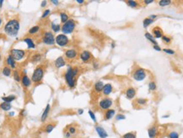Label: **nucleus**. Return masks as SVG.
Segmentation results:
<instances>
[{"label":"nucleus","mask_w":183,"mask_h":138,"mask_svg":"<svg viewBox=\"0 0 183 138\" xmlns=\"http://www.w3.org/2000/svg\"><path fill=\"white\" fill-rule=\"evenodd\" d=\"M170 4H171V1H169V0H161V1L158 2V4H159V6H161V7L169 5Z\"/></svg>","instance_id":"obj_36"},{"label":"nucleus","mask_w":183,"mask_h":138,"mask_svg":"<svg viewBox=\"0 0 183 138\" xmlns=\"http://www.w3.org/2000/svg\"><path fill=\"white\" fill-rule=\"evenodd\" d=\"M10 116H14V115H15V112H10Z\"/></svg>","instance_id":"obj_57"},{"label":"nucleus","mask_w":183,"mask_h":138,"mask_svg":"<svg viewBox=\"0 0 183 138\" xmlns=\"http://www.w3.org/2000/svg\"><path fill=\"white\" fill-rule=\"evenodd\" d=\"M39 31H40L39 26H32V27L28 31V33L30 35H35V34H37V33Z\"/></svg>","instance_id":"obj_26"},{"label":"nucleus","mask_w":183,"mask_h":138,"mask_svg":"<svg viewBox=\"0 0 183 138\" xmlns=\"http://www.w3.org/2000/svg\"><path fill=\"white\" fill-rule=\"evenodd\" d=\"M21 83L25 87H28V86H30L31 84H32V80H31L26 75H24L23 76L21 77Z\"/></svg>","instance_id":"obj_16"},{"label":"nucleus","mask_w":183,"mask_h":138,"mask_svg":"<svg viewBox=\"0 0 183 138\" xmlns=\"http://www.w3.org/2000/svg\"><path fill=\"white\" fill-rule=\"evenodd\" d=\"M54 64H55V67L58 68V69L62 68L65 65V60L64 59L63 57H59L56 60H55Z\"/></svg>","instance_id":"obj_15"},{"label":"nucleus","mask_w":183,"mask_h":138,"mask_svg":"<svg viewBox=\"0 0 183 138\" xmlns=\"http://www.w3.org/2000/svg\"><path fill=\"white\" fill-rule=\"evenodd\" d=\"M55 43L60 47H64L69 43V38L66 35L59 34L55 37Z\"/></svg>","instance_id":"obj_8"},{"label":"nucleus","mask_w":183,"mask_h":138,"mask_svg":"<svg viewBox=\"0 0 183 138\" xmlns=\"http://www.w3.org/2000/svg\"><path fill=\"white\" fill-rule=\"evenodd\" d=\"M136 95V90L133 87H129L126 92V96L128 99H132Z\"/></svg>","instance_id":"obj_20"},{"label":"nucleus","mask_w":183,"mask_h":138,"mask_svg":"<svg viewBox=\"0 0 183 138\" xmlns=\"http://www.w3.org/2000/svg\"><path fill=\"white\" fill-rule=\"evenodd\" d=\"M88 114L90 115V117H91V119H93V121L94 122V123H96V122H97V119H96L94 113H93L92 110H88Z\"/></svg>","instance_id":"obj_41"},{"label":"nucleus","mask_w":183,"mask_h":138,"mask_svg":"<svg viewBox=\"0 0 183 138\" xmlns=\"http://www.w3.org/2000/svg\"><path fill=\"white\" fill-rule=\"evenodd\" d=\"M50 14V10H46L45 11H43L42 15V19H45L46 17H48V15Z\"/></svg>","instance_id":"obj_44"},{"label":"nucleus","mask_w":183,"mask_h":138,"mask_svg":"<svg viewBox=\"0 0 183 138\" xmlns=\"http://www.w3.org/2000/svg\"><path fill=\"white\" fill-rule=\"evenodd\" d=\"M104 83H103V81H98V82H96L95 83V85H94V89H95V91L96 92H101L102 91H103V88H104Z\"/></svg>","instance_id":"obj_23"},{"label":"nucleus","mask_w":183,"mask_h":138,"mask_svg":"<svg viewBox=\"0 0 183 138\" xmlns=\"http://www.w3.org/2000/svg\"><path fill=\"white\" fill-rule=\"evenodd\" d=\"M55 128V124H48L45 127V131L46 133H50L52 132L53 129Z\"/></svg>","instance_id":"obj_30"},{"label":"nucleus","mask_w":183,"mask_h":138,"mask_svg":"<svg viewBox=\"0 0 183 138\" xmlns=\"http://www.w3.org/2000/svg\"><path fill=\"white\" fill-rule=\"evenodd\" d=\"M158 128L157 125L151 126V127L148 130L149 138H154L156 135H158Z\"/></svg>","instance_id":"obj_11"},{"label":"nucleus","mask_w":183,"mask_h":138,"mask_svg":"<svg viewBox=\"0 0 183 138\" xmlns=\"http://www.w3.org/2000/svg\"><path fill=\"white\" fill-rule=\"evenodd\" d=\"M11 56L13 57V59H15V60H17V61H20L22 59H23L24 57H25L26 55V52L24 50L22 49H14L11 50Z\"/></svg>","instance_id":"obj_7"},{"label":"nucleus","mask_w":183,"mask_h":138,"mask_svg":"<svg viewBox=\"0 0 183 138\" xmlns=\"http://www.w3.org/2000/svg\"><path fill=\"white\" fill-rule=\"evenodd\" d=\"M75 22L73 20H69L68 21H66L62 26L61 30L64 35L65 34H70L73 32V31L75 30Z\"/></svg>","instance_id":"obj_3"},{"label":"nucleus","mask_w":183,"mask_h":138,"mask_svg":"<svg viewBox=\"0 0 183 138\" xmlns=\"http://www.w3.org/2000/svg\"><path fill=\"white\" fill-rule=\"evenodd\" d=\"M153 49L157 50L158 52H160V51L162 50L161 48H160V47H158V45H153Z\"/></svg>","instance_id":"obj_48"},{"label":"nucleus","mask_w":183,"mask_h":138,"mask_svg":"<svg viewBox=\"0 0 183 138\" xmlns=\"http://www.w3.org/2000/svg\"><path fill=\"white\" fill-rule=\"evenodd\" d=\"M64 55H65V57L67 59H75V58L77 56V52L74 49H69V50L65 51Z\"/></svg>","instance_id":"obj_14"},{"label":"nucleus","mask_w":183,"mask_h":138,"mask_svg":"<svg viewBox=\"0 0 183 138\" xmlns=\"http://www.w3.org/2000/svg\"><path fill=\"white\" fill-rule=\"evenodd\" d=\"M0 59H1V54H0Z\"/></svg>","instance_id":"obj_61"},{"label":"nucleus","mask_w":183,"mask_h":138,"mask_svg":"<svg viewBox=\"0 0 183 138\" xmlns=\"http://www.w3.org/2000/svg\"><path fill=\"white\" fill-rule=\"evenodd\" d=\"M51 28H52V30L54 32H59L60 29H61V27H60V26L59 25V24H55V23H52V24H51Z\"/></svg>","instance_id":"obj_34"},{"label":"nucleus","mask_w":183,"mask_h":138,"mask_svg":"<svg viewBox=\"0 0 183 138\" xmlns=\"http://www.w3.org/2000/svg\"><path fill=\"white\" fill-rule=\"evenodd\" d=\"M145 37H146V38L148 39V41H150L152 43L154 44V45H158L157 41H156L155 38L150 34V33H148V32H146V33H145Z\"/></svg>","instance_id":"obj_24"},{"label":"nucleus","mask_w":183,"mask_h":138,"mask_svg":"<svg viewBox=\"0 0 183 138\" xmlns=\"http://www.w3.org/2000/svg\"><path fill=\"white\" fill-rule=\"evenodd\" d=\"M1 24H2V20H1V18H0V26H1Z\"/></svg>","instance_id":"obj_60"},{"label":"nucleus","mask_w":183,"mask_h":138,"mask_svg":"<svg viewBox=\"0 0 183 138\" xmlns=\"http://www.w3.org/2000/svg\"><path fill=\"white\" fill-rule=\"evenodd\" d=\"M44 75V70L42 67H37L36 68V70H34L32 76V81L34 83H38L42 81V77Z\"/></svg>","instance_id":"obj_4"},{"label":"nucleus","mask_w":183,"mask_h":138,"mask_svg":"<svg viewBox=\"0 0 183 138\" xmlns=\"http://www.w3.org/2000/svg\"><path fill=\"white\" fill-rule=\"evenodd\" d=\"M46 5H47V1H42V4H41V7L42 8H44Z\"/></svg>","instance_id":"obj_52"},{"label":"nucleus","mask_w":183,"mask_h":138,"mask_svg":"<svg viewBox=\"0 0 183 138\" xmlns=\"http://www.w3.org/2000/svg\"><path fill=\"white\" fill-rule=\"evenodd\" d=\"M168 137L169 138H179V134H178V132H176V131H171V132L169 133Z\"/></svg>","instance_id":"obj_38"},{"label":"nucleus","mask_w":183,"mask_h":138,"mask_svg":"<svg viewBox=\"0 0 183 138\" xmlns=\"http://www.w3.org/2000/svg\"><path fill=\"white\" fill-rule=\"evenodd\" d=\"M115 114V109H108L106 110V112L104 113V120H109V119H112L114 115Z\"/></svg>","instance_id":"obj_17"},{"label":"nucleus","mask_w":183,"mask_h":138,"mask_svg":"<svg viewBox=\"0 0 183 138\" xmlns=\"http://www.w3.org/2000/svg\"><path fill=\"white\" fill-rule=\"evenodd\" d=\"M3 3H4V1H3V0H1V1H0V7H2V5H3Z\"/></svg>","instance_id":"obj_58"},{"label":"nucleus","mask_w":183,"mask_h":138,"mask_svg":"<svg viewBox=\"0 0 183 138\" xmlns=\"http://www.w3.org/2000/svg\"><path fill=\"white\" fill-rule=\"evenodd\" d=\"M148 18H150L151 20H153H153H154V19H156V18H157V15H151L150 16H149Z\"/></svg>","instance_id":"obj_53"},{"label":"nucleus","mask_w":183,"mask_h":138,"mask_svg":"<svg viewBox=\"0 0 183 138\" xmlns=\"http://www.w3.org/2000/svg\"><path fill=\"white\" fill-rule=\"evenodd\" d=\"M111 45H112V46H111V47H112L113 48H115V43H112V44H111Z\"/></svg>","instance_id":"obj_59"},{"label":"nucleus","mask_w":183,"mask_h":138,"mask_svg":"<svg viewBox=\"0 0 183 138\" xmlns=\"http://www.w3.org/2000/svg\"><path fill=\"white\" fill-rule=\"evenodd\" d=\"M122 138H137L135 132H127L122 135Z\"/></svg>","instance_id":"obj_33"},{"label":"nucleus","mask_w":183,"mask_h":138,"mask_svg":"<svg viewBox=\"0 0 183 138\" xmlns=\"http://www.w3.org/2000/svg\"><path fill=\"white\" fill-rule=\"evenodd\" d=\"M152 32H153L154 38H160V37H163V31L158 26H156V27L153 28L152 30Z\"/></svg>","instance_id":"obj_13"},{"label":"nucleus","mask_w":183,"mask_h":138,"mask_svg":"<svg viewBox=\"0 0 183 138\" xmlns=\"http://www.w3.org/2000/svg\"><path fill=\"white\" fill-rule=\"evenodd\" d=\"M42 42L46 45H53L55 43L54 36L51 32H46L42 37Z\"/></svg>","instance_id":"obj_5"},{"label":"nucleus","mask_w":183,"mask_h":138,"mask_svg":"<svg viewBox=\"0 0 183 138\" xmlns=\"http://www.w3.org/2000/svg\"><path fill=\"white\" fill-rule=\"evenodd\" d=\"M153 22V20H151L150 18H145L144 21H143V27L144 28H147L149 25H151L152 23Z\"/></svg>","instance_id":"obj_32"},{"label":"nucleus","mask_w":183,"mask_h":138,"mask_svg":"<svg viewBox=\"0 0 183 138\" xmlns=\"http://www.w3.org/2000/svg\"><path fill=\"white\" fill-rule=\"evenodd\" d=\"M20 114H21V116H26V109H22L21 111V113H20Z\"/></svg>","instance_id":"obj_49"},{"label":"nucleus","mask_w":183,"mask_h":138,"mask_svg":"<svg viewBox=\"0 0 183 138\" xmlns=\"http://www.w3.org/2000/svg\"><path fill=\"white\" fill-rule=\"evenodd\" d=\"M70 136H71V134L69 132V131H67V132L64 133V137L65 138H70Z\"/></svg>","instance_id":"obj_50"},{"label":"nucleus","mask_w":183,"mask_h":138,"mask_svg":"<svg viewBox=\"0 0 183 138\" xmlns=\"http://www.w3.org/2000/svg\"><path fill=\"white\" fill-rule=\"evenodd\" d=\"M164 53H168V54H175V51L172 50V49H168V48H164L163 49Z\"/></svg>","instance_id":"obj_46"},{"label":"nucleus","mask_w":183,"mask_h":138,"mask_svg":"<svg viewBox=\"0 0 183 138\" xmlns=\"http://www.w3.org/2000/svg\"><path fill=\"white\" fill-rule=\"evenodd\" d=\"M146 75H147L146 70H143V69H142V68L137 69V70L134 71V73H133V78H134V80H136V81H143L145 78H146Z\"/></svg>","instance_id":"obj_6"},{"label":"nucleus","mask_w":183,"mask_h":138,"mask_svg":"<svg viewBox=\"0 0 183 138\" xmlns=\"http://www.w3.org/2000/svg\"><path fill=\"white\" fill-rule=\"evenodd\" d=\"M99 64L98 63L97 61L93 62V68H94V69H99Z\"/></svg>","instance_id":"obj_47"},{"label":"nucleus","mask_w":183,"mask_h":138,"mask_svg":"<svg viewBox=\"0 0 183 138\" xmlns=\"http://www.w3.org/2000/svg\"><path fill=\"white\" fill-rule=\"evenodd\" d=\"M113 104V101L112 99L109 98V97H106V98L102 99L101 101L99 102V108L103 110H108L109 109L111 106Z\"/></svg>","instance_id":"obj_9"},{"label":"nucleus","mask_w":183,"mask_h":138,"mask_svg":"<svg viewBox=\"0 0 183 138\" xmlns=\"http://www.w3.org/2000/svg\"><path fill=\"white\" fill-rule=\"evenodd\" d=\"M113 91V86L111 84H106V85L104 86V88H103V93L104 95L108 96Z\"/></svg>","instance_id":"obj_19"},{"label":"nucleus","mask_w":183,"mask_h":138,"mask_svg":"<svg viewBox=\"0 0 183 138\" xmlns=\"http://www.w3.org/2000/svg\"><path fill=\"white\" fill-rule=\"evenodd\" d=\"M80 58H81V60L82 62H85V63H86V62H88L91 59L92 54H91V53L89 52V51L85 50V51H83V52L81 53Z\"/></svg>","instance_id":"obj_12"},{"label":"nucleus","mask_w":183,"mask_h":138,"mask_svg":"<svg viewBox=\"0 0 183 138\" xmlns=\"http://www.w3.org/2000/svg\"><path fill=\"white\" fill-rule=\"evenodd\" d=\"M153 2V0H146V1H144V3L146 4H152Z\"/></svg>","instance_id":"obj_54"},{"label":"nucleus","mask_w":183,"mask_h":138,"mask_svg":"<svg viewBox=\"0 0 183 138\" xmlns=\"http://www.w3.org/2000/svg\"><path fill=\"white\" fill-rule=\"evenodd\" d=\"M126 4H128L130 7H132V8H136L137 6L138 5V4H137V2H136V1H132V0H130V1H127L126 2Z\"/></svg>","instance_id":"obj_40"},{"label":"nucleus","mask_w":183,"mask_h":138,"mask_svg":"<svg viewBox=\"0 0 183 138\" xmlns=\"http://www.w3.org/2000/svg\"><path fill=\"white\" fill-rule=\"evenodd\" d=\"M13 75H14V79L16 81L19 82V81H21V76H20V74H19V72H18L17 70H15L14 73H13Z\"/></svg>","instance_id":"obj_39"},{"label":"nucleus","mask_w":183,"mask_h":138,"mask_svg":"<svg viewBox=\"0 0 183 138\" xmlns=\"http://www.w3.org/2000/svg\"><path fill=\"white\" fill-rule=\"evenodd\" d=\"M78 72H79V70L77 68L68 67V69H67V71L65 75H64V79H65L67 85L71 88L75 86V78L78 74Z\"/></svg>","instance_id":"obj_2"},{"label":"nucleus","mask_w":183,"mask_h":138,"mask_svg":"<svg viewBox=\"0 0 183 138\" xmlns=\"http://www.w3.org/2000/svg\"><path fill=\"white\" fill-rule=\"evenodd\" d=\"M77 112H78V113H79V114H82V113H83V112H84V110L81 108V109H78Z\"/></svg>","instance_id":"obj_55"},{"label":"nucleus","mask_w":183,"mask_h":138,"mask_svg":"<svg viewBox=\"0 0 183 138\" xmlns=\"http://www.w3.org/2000/svg\"><path fill=\"white\" fill-rule=\"evenodd\" d=\"M68 131L70 133L71 135H74V134L76 133V129H75V127H73V126H70V127H69Z\"/></svg>","instance_id":"obj_45"},{"label":"nucleus","mask_w":183,"mask_h":138,"mask_svg":"<svg viewBox=\"0 0 183 138\" xmlns=\"http://www.w3.org/2000/svg\"><path fill=\"white\" fill-rule=\"evenodd\" d=\"M156 88H157V86H156V83H155L154 81L149 82V84H148V89H149V91H155Z\"/></svg>","instance_id":"obj_37"},{"label":"nucleus","mask_w":183,"mask_h":138,"mask_svg":"<svg viewBox=\"0 0 183 138\" xmlns=\"http://www.w3.org/2000/svg\"><path fill=\"white\" fill-rule=\"evenodd\" d=\"M60 20L62 23H65L66 21H69V15L66 13H60Z\"/></svg>","instance_id":"obj_29"},{"label":"nucleus","mask_w":183,"mask_h":138,"mask_svg":"<svg viewBox=\"0 0 183 138\" xmlns=\"http://www.w3.org/2000/svg\"><path fill=\"white\" fill-rule=\"evenodd\" d=\"M51 3L53 4H54V5H59V1H57V0H52V1H51Z\"/></svg>","instance_id":"obj_51"},{"label":"nucleus","mask_w":183,"mask_h":138,"mask_svg":"<svg viewBox=\"0 0 183 138\" xmlns=\"http://www.w3.org/2000/svg\"><path fill=\"white\" fill-rule=\"evenodd\" d=\"M15 98H16V97H15V95H10V96H8V97H2V99L4 100V102H6V103H10V102L14 101Z\"/></svg>","instance_id":"obj_28"},{"label":"nucleus","mask_w":183,"mask_h":138,"mask_svg":"<svg viewBox=\"0 0 183 138\" xmlns=\"http://www.w3.org/2000/svg\"><path fill=\"white\" fill-rule=\"evenodd\" d=\"M77 3L78 4H83L84 3V1H83V0H77Z\"/></svg>","instance_id":"obj_56"},{"label":"nucleus","mask_w":183,"mask_h":138,"mask_svg":"<svg viewBox=\"0 0 183 138\" xmlns=\"http://www.w3.org/2000/svg\"><path fill=\"white\" fill-rule=\"evenodd\" d=\"M95 130L97 131L98 135H99L100 138H107L108 137V133H107V131L104 130V128L102 127V126L100 125H96L95 126Z\"/></svg>","instance_id":"obj_10"},{"label":"nucleus","mask_w":183,"mask_h":138,"mask_svg":"<svg viewBox=\"0 0 183 138\" xmlns=\"http://www.w3.org/2000/svg\"><path fill=\"white\" fill-rule=\"evenodd\" d=\"M42 59V55L40 53H36L32 57V62L33 63H38Z\"/></svg>","instance_id":"obj_27"},{"label":"nucleus","mask_w":183,"mask_h":138,"mask_svg":"<svg viewBox=\"0 0 183 138\" xmlns=\"http://www.w3.org/2000/svg\"><path fill=\"white\" fill-rule=\"evenodd\" d=\"M20 30V22L17 20H10L4 26V32L9 36H16Z\"/></svg>","instance_id":"obj_1"},{"label":"nucleus","mask_w":183,"mask_h":138,"mask_svg":"<svg viewBox=\"0 0 183 138\" xmlns=\"http://www.w3.org/2000/svg\"><path fill=\"white\" fill-rule=\"evenodd\" d=\"M137 103L138 104V105H140V106H143L145 105V104L147 103V102H148V100H147L146 98H137Z\"/></svg>","instance_id":"obj_35"},{"label":"nucleus","mask_w":183,"mask_h":138,"mask_svg":"<svg viewBox=\"0 0 183 138\" xmlns=\"http://www.w3.org/2000/svg\"><path fill=\"white\" fill-rule=\"evenodd\" d=\"M7 64H8V65L10 66V68H12V69L16 68V63H15V60L13 59V57L11 56V55H10V56L7 58Z\"/></svg>","instance_id":"obj_22"},{"label":"nucleus","mask_w":183,"mask_h":138,"mask_svg":"<svg viewBox=\"0 0 183 138\" xmlns=\"http://www.w3.org/2000/svg\"><path fill=\"white\" fill-rule=\"evenodd\" d=\"M115 119L116 120H122V119H126V116L123 114H121V113H119V114H117L116 116H115Z\"/></svg>","instance_id":"obj_43"},{"label":"nucleus","mask_w":183,"mask_h":138,"mask_svg":"<svg viewBox=\"0 0 183 138\" xmlns=\"http://www.w3.org/2000/svg\"><path fill=\"white\" fill-rule=\"evenodd\" d=\"M24 42L27 44L28 48H36L34 42H33L32 39L30 38V37H25V38H24Z\"/></svg>","instance_id":"obj_21"},{"label":"nucleus","mask_w":183,"mask_h":138,"mask_svg":"<svg viewBox=\"0 0 183 138\" xmlns=\"http://www.w3.org/2000/svg\"><path fill=\"white\" fill-rule=\"evenodd\" d=\"M49 112H50V104H48V105L46 106L43 113H42V117H41V121L42 122H44L46 120L47 118H48V114H49Z\"/></svg>","instance_id":"obj_18"},{"label":"nucleus","mask_w":183,"mask_h":138,"mask_svg":"<svg viewBox=\"0 0 183 138\" xmlns=\"http://www.w3.org/2000/svg\"><path fill=\"white\" fill-rule=\"evenodd\" d=\"M2 73H3L4 75H5V76H10L11 75V69L10 67H8V66H5L3 70H2Z\"/></svg>","instance_id":"obj_31"},{"label":"nucleus","mask_w":183,"mask_h":138,"mask_svg":"<svg viewBox=\"0 0 183 138\" xmlns=\"http://www.w3.org/2000/svg\"><path fill=\"white\" fill-rule=\"evenodd\" d=\"M0 108L4 111H9L11 108V104L10 103L4 102V103H2L1 104H0Z\"/></svg>","instance_id":"obj_25"},{"label":"nucleus","mask_w":183,"mask_h":138,"mask_svg":"<svg viewBox=\"0 0 183 138\" xmlns=\"http://www.w3.org/2000/svg\"><path fill=\"white\" fill-rule=\"evenodd\" d=\"M161 38H162V40H163V42H164V43H169L171 42V38L169 37H168V36H163Z\"/></svg>","instance_id":"obj_42"}]
</instances>
